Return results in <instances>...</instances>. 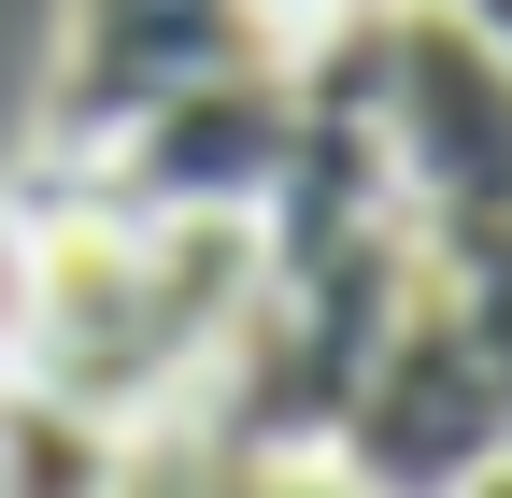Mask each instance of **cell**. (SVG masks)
I'll use <instances>...</instances> for the list:
<instances>
[{
    "mask_svg": "<svg viewBox=\"0 0 512 498\" xmlns=\"http://www.w3.org/2000/svg\"><path fill=\"white\" fill-rule=\"evenodd\" d=\"M15 200H29L15 385L128 427V442L200 413L214 356L256 299V228H228V214H100V200H57V185H15Z\"/></svg>",
    "mask_w": 512,
    "mask_h": 498,
    "instance_id": "cell-1",
    "label": "cell"
},
{
    "mask_svg": "<svg viewBox=\"0 0 512 498\" xmlns=\"http://www.w3.org/2000/svg\"><path fill=\"white\" fill-rule=\"evenodd\" d=\"M399 299H413V228H384V242H342V257H299V271H256L242 299V328L214 356V427L256 456H328V427L356 399V370L370 342L399 328Z\"/></svg>",
    "mask_w": 512,
    "mask_h": 498,
    "instance_id": "cell-2",
    "label": "cell"
},
{
    "mask_svg": "<svg viewBox=\"0 0 512 498\" xmlns=\"http://www.w3.org/2000/svg\"><path fill=\"white\" fill-rule=\"evenodd\" d=\"M370 114H384L413 228H512V57L456 0H384Z\"/></svg>",
    "mask_w": 512,
    "mask_h": 498,
    "instance_id": "cell-3",
    "label": "cell"
},
{
    "mask_svg": "<svg viewBox=\"0 0 512 498\" xmlns=\"http://www.w3.org/2000/svg\"><path fill=\"white\" fill-rule=\"evenodd\" d=\"M285 157H299V72L256 57V72H214V86H185V100H157V114H128L86 171H57V200H100V214H228V228H256L271 185H285Z\"/></svg>",
    "mask_w": 512,
    "mask_h": 498,
    "instance_id": "cell-4",
    "label": "cell"
},
{
    "mask_svg": "<svg viewBox=\"0 0 512 498\" xmlns=\"http://www.w3.org/2000/svg\"><path fill=\"white\" fill-rule=\"evenodd\" d=\"M256 57H285L256 29V0H72L57 15V72H43V171L29 185L86 171L128 114H157L214 72H256Z\"/></svg>",
    "mask_w": 512,
    "mask_h": 498,
    "instance_id": "cell-5",
    "label": "cell"
},
{
    "mask_svg": "<svg viewBox=\"0 0 512 498\" xmlns=\"http://www.w3.org/2000/svg\"><path fill=\"white\" fill-rule=\"evenodd\" d=\"M498 442H512V399L484 385L470 328L441 314V299H427V271H413L399 328L370 342L356 399H342V427H328V456H342L356 484H384V498H441L456 470H484Z\"/></svg>",
    "mask_w": 512,
    "mask_h": 498,
    "instance_id": "cell-6",
    "label": "cell"
},
{
    "mask_svg": "<svg viewBox=\"0 0 512 498\" xmlns=\"http://www.w3.org/2000/svg\"><path fill=\"white\" fill-rule=\"evenodd\" d=\"M0 498H128V427L43 385H0Z\"/></svg>",
    "mask_w": 512,
    "mask_h": 498,
    "instance_id": "cell-7",
    "label": "cell"
},
{
    "mask_svg": "<svg viewBox=\"0 0 512 498\" xmlns=\"http://www.w3.org/2000/svg\"><path fill=\"white\" fill-rule=\"evenodd\" d=\"M413 271H427V299L470 328V356H484V385L512 399V228H413Z\"/></svg>",
    "mask_w": 512,
    "mask_h": 498,
    "instance_id": "cell-8",
    "label": "cell"
},
{
    "mask_svg": "<svg viewBox=\"0 0 512 498\" xmlns=\"http://www.w3.org/2000/svg\"><path fill=\"white\" fill-rule=\"evenodd\" d=\"M242 498H384V484H356L342 456H256V470H242Z\"/></svg>",
    "mask_w": 512,
    "mask_h": 498,
    "instance_id": "cell-9",
    "label": "cell"
},
{
    "mask_svg": "<svg viewBox=\"0 0 512 498\" xmlns=\"http://www.w3.org/2000/svg\"><path fill=\"white\" fill-rule=\"evenodd\" d=\"M15 342H29V200H0V385H15Z\"/></svg>",
    "mask_w": 512,
    "mask_h": 498,
    "instance_id": "cell-10",
    "label": "cell"
},
{
    "mask_svg": "<svg viewBox=\"0 0 512 498\" xmlns=\"http://www.w3.org/2000/svg\"><path fill=\"white\" fill-rule=\"evenodd\" d=\"M342 15H370V0H256V29H271V43H285V57H299V43H313V29H342Z\"/></svg>",
    "mask_w": 512,
    "mask_h": 498,
    "instance_id": "cell-11",
    "label": "cell"
},
{
    "mask_svg": "<svg viewBox=\"0 0 512 498\" xmlns=\"http://www.w3.org/2000/svg\"><path fill=\"white\" fill-rule=\"evenodd\" d=\"M441 498H512V442H498L484 470H456V484H441Z\"/></svg>",
    "mask_w": 512,
    "mask_h": 498,
    "instance_id": "cell-12",
    "label": "cell"
}]
</instances>
